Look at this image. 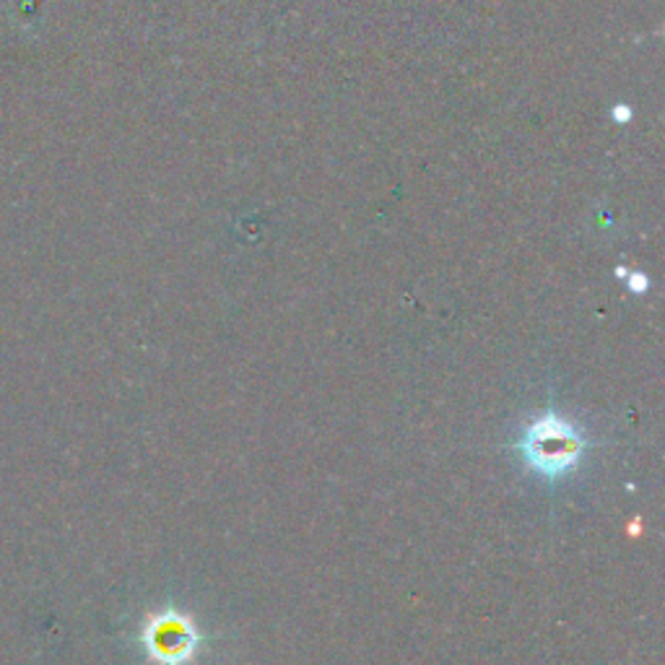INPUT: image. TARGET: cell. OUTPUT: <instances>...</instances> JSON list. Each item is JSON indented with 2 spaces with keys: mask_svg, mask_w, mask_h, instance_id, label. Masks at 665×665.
<instances>
[{
  "mask_svg": "<svg viewBox=\"0 0 665 665\" xmlns=\"http://www.w3.org/2000/svg\"><path fill=\"white\" fill-rule=\"evenodd\" d=\"M528 471L541 475L546 481H562L583 463L587 452L585 434L557 414L554 409L534 419L523 437L513 445Z\"/></svg>",
  "mask_w": 665,
  "mask_h": 665,
  "instance_id": "1",
  "label": "cell"
},
{
  "mask_svg": "<svg viewBox=\"0 0 665 665\" xmlns=\"http://www.w3.org/2000/svg\"><path fill=\"white\" fill-rule=\"evenodd\" d=\"M138 640L149 661L157 665H187L206 645L208 637L195 627L191 614L167 604L164 611L151 614L144 621Z\"/></svg>",
  "mask_w": 665,
  "mask_h": 665,
  "instance_id": "2",
  "label": "cell"
},
{
  "mask_svg": "<svg viewBox=\"0 0 665 665\" xmlns=\"http://www.w3.org/2000/svg\"><path fill=\"white\" fill-rule=\"evenodd\" d=\"M616 117H619V121H629V110L627 107H616Z\"/></svg>",
  "mask_w": 665,
  "mask_h": 665,
  "instance_id": "4",
  "label": "cell"
},
{
  "mask_svg": "<svg viewBox=\"0 0 665 665\" xmlns=\"http://www.w3.org/2000/svg\"><path fill=\"white\" fill-rule=\"evenodd\" d=\"M619 276L629 278L627 286H629V289H632L634 294H645V291H647L650 282H647L645 273H629V271H624V268H619Z\"/></svg>",
  "mask_w": 665,
  "mask_h": 665,
  "instance_id": "3",
  "label": "cell"
}]
</instances>
